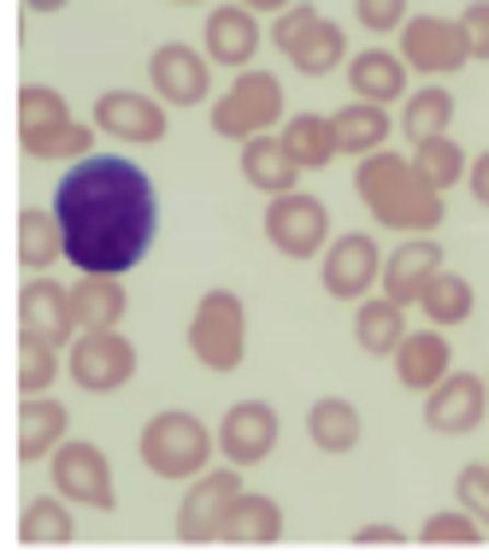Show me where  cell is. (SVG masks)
Listing matches in <instances>:
<instances>
[{"label":"cell","mask_w":489,"mask_h":560,"mask_svg":"<svg viewBox=\"0 0 489 560\" xmlns=\"http://www.w3.org/2000/svg\"><path fill=\"white\" fill-rule=\"evenodd\" d=\"M54 213L66 231V260L83 278H125L154 254L160 195L148 172L125 154H89L54 189Z\"/></svg>","instance_id":"6da1fadb"},{"label":"cell","mask_w":489,"mask_h":560,"mask_svg":"<svg viewBox=\"0 0 489 560\" xmlns=\"http://www.w3.org/2000/svg\"><path fill=\"white\" fill-rule=\"evenodd\" d=\"M360 195H365V207H372L389 231L424 236V231H436V224H442V189L419 172V165H401L389 154H372L360 165Z\"/></svg>","instance_id":"7a4b0ae2"},{"label":"cell","mask_w":489,"mask_h":560,"mask_svg":"<svg viewBox=\"0 0 489 560\" xmlns=\"http://www.w3.org/2000/svg\"><path fill=\"white\" fill-rule=\"evenodd\" d=\"M212 436L195 413H183V407H165V413H154L142 425V436H136V454H142V466L154 478H201L207 460H212Z\"/></svg>","instance_id":"3957f363"},{"label":"cell","mask_w":489,"mask_h":560,"mask_svg":"<svg viewBox=\"0 0 489 560\" xmlns=\"http://www.w3.org/2000/svg\"><path fill=\"white\" fill-rule=\"evenodd\" d=\"M189 354L207 372H236L248 354V307L236 290H207L189 319Z\"/></svg>","instance_id":"277c9868"},{"label":"cell","mask_w":489,"mask_h":560,"mask_svg":"<svg viewBox=\"0 0 489 560\" xmlns=\"http://www.w3.org/2000/svg\"><path fill=\"white\" fill-rule=\"evenodd\" d=\"M66 372L78 377V389L89 396H113V389H125L136 377V348L125 330H78V342H71L66 354Z\"/></svg>","instance_id":"5b68a950"},{"label":"cell","mask_w":489,"mask_h":560,"mask_svg":"<svg viewBox=\"0 0 489 560\" xmlns=\"http://www.w3.org/2000/svg\"><path fill=\"white\" fill-rule=\"evenodd\" d=\"M54 490L78 508H118V483H113V460H106L101 443H83V436H66L54 448Z\"/></svg>","instance_id":"8992f818"},{"label":"cell","mask_w":489,"mask_h":560,"mask_svg":"<svg viewBox=\"0 0 489 560\" xmlns=\"http://www.w3.org/2000/svg\"><path fill=\"white\" fill-rule=\"evenodd\" d=\"M266 236H271V248H278V254H289V260H313V254H325V236H330L325 201H318V195H301V189L271 195Z\"/></svg>","instance_id":"52a82bcc"},{"label":"cell","mask_w":489,"mask_h":560,"mask_svg":"<svg viewBox=\"0 0 489 560\" xmlns=\"http://www.w3.org/2000/svg\"><path fill=\"white\" fill-rule=\"evenodd\" d=\"M19 130H24V148L36 160H54V154H83L89 148V130L71 125L66 101L54 89H24V107H19Z\"/></svg>","instance_id":"ba28073f"},{"label":"cell","mask_w":489,"mask_h":560,"mask_svg":"<svg viewBox=\"0 0 489 560\" xmlns=\"http://www.w3.org/2000/svg\"><path fill=\"white\" fill-rule=\"evenodd\" d=\"M236 495H242V466L231 460L224 472H201L189 483V495L177 502V537L183 542H207V537H219L224 532V513L236 508Z\"/></svg>","instance_id":"9c48e42d"},{"label":"cell","mask_w":489,"mask_h":560,"mask_svg":"<svg viewBox=\"0 0 489 560\" xmlns=\"http://www.w3.org/2000/svg\"><path fill=\"white\" fill-rule=\"evenodd\" d=\"M484 413H489V377L484 372H449L431 396H424V425H431L436 436L478 431Z\"/></svg>","instance_id":"30bf717a"},{"label":"cell","mask_w":489,"mask_h":560,"mask_svg":"<svg viewBox=\"0 0 489 560\" xmlns=\"http://www.w3.org/2000/svg\"><path fill=\"white\" fill-rule=\"evenodd\" d=\"M325 290L336 301H365L372 295V283H384V254H377V242L372 236H360V231H342L325 248Z\"/></svg>","instance_id":"8fae6325"},{"label":"cell","mask_w":489,"mask_h":560,"mask_svg":"<svg viewBox=\"0 0 489 560\" xmlns=\"http://www.w3.org/2000/svg\"><path fill=\"white\" fill-rule=\"evenodd\" d=\"M271 36H278V48H283L289 59H295V71H313V78H318V71H330V66H342V48H348L342 30L325 24L313 7L283 12Z\"/></svg>","instance_id":"7c38bea8"},{"label":"cell","mask_w":489,"mask_h":560,"mask_svg":"<svg viewBox=\"0 0 489 560\" xmlns=\"http://www.w3.org/2000/svg\"><path fill=\"white\" fill-rule=\"evenodd\" d=\"M278 107H283L278 78H266V71H242L236 89L212 107V125H219L224 136H242V142H248V136H259L271 118H278Z\"/></svg>","instance_id":"4fadbf2b"},{"label":"cell","mask_w":489,"mask_h":560,"mask_svg":"<svg viewBox=\"0 0 489 560\" xmlns=\"http://www.w3.org/2000/svg\"><path fill=\"white\" fill-rule=\"evenodd\" d=\"M219 448H224V460H236V466L266 460V454L278 448V413H271V401H236L219 425Z\"/></svg>","instance_id":"5bb4252c"},{"label":"cell","mask_w":489,"mask_h":560,"mask_svg":"<svg viewBox=\"0 0 489 560\" xmlns=\"http://www.w3.org/2000/svg\"><path fill=\"white\" fill-rule=\"evenodd\" d=\"M401 48H407V66L431 71V78H442V71H461L466 59H471L466 30L449 24V19H412L407 36H401Z\"/></svg>","instance_id":"9a60e30c"},{"label":"cell","mask_w":489,"mask_h":560,"mask_svg":"<svg viewBox=\"0 0 489 560\" xmlns=\"http://www.w3.org/2000/svg\"><path fill=\"white\" fill-rule=\"evenodd\" d=\"M442 271V242L424 231V236H407L401 248L389 254V266H384V295L389 301H401V307H419V295H424V283H431Z\"/></svg>","instance_id":"2e32d148"},{"label":"cell","mask_w":489,"mask_h":560,"mask_svg":"<svg viewBox=\"0 0 489 560\" xmlns=\"http://www.w3.org/2000/svg\"><path fill=\"white\" fill-rule=\"evenodd\" d=\"M449 372H454V348H449V337H442V325L407 330L401 348H395V377H401L407 389H419V396H431Z\"/></svg>","instance_id":"e0dca14e"},{"label":"cell","mask_w":489,"mask_h":560,"mask_svg":"<svg viewBox=\"0 0 489 560\" xmlns=\"http://www.w3.org/2000/svg\"><path fill=\"white\" fill-rule=\"evenodd\" d=\"M19 330H30V337H42V342H54V348H66V342H78L71 330H78V307H71V295L59 290V283H24V295H19Z\"/></svg>","instance_id":"ac0fdd59"},{"label":"cell","mask_w":489,"mask_h":560,"mask_svg":"<svg viewBox=\"0 0 489 560\" xmlns=\"http://www.w3.org/2000/svg\"><path fill=\"white\" fill-rule=\"evenodd\" d=\"M148 71H154V95H165L172 107H195V101L207 95V59L195 54L189 42H165V48H154Z\"/></svg>","instance_id":"d6986e66"},{"label":"cell","mask_w":489,"mask_h":560,"mask_svg":"<svg viewBox=\"0 0 489 560\" xmlns=\"http://www.w3.org/2000/svg\"><path fill=\"white\" fill-rule=\"evenodd\" d=\"M95 125L118 142H160L165 136V113L154 107V95H130V89H113V95L95 101Z\"/></svg>","instance_id":"ffe728a7"},{"label":"cell","mask_w":489,"mask_h":560,"mask_svg":"<svg viewBox=\"0 0 489 560\" xmlns=\"http://www.w3.org/2000/svg\"><path fill=\"white\" fill-rule=\"evenodd\" d=\"M295 172H307V165L295 160L289 142H278V136H248V148H242V177H248L254 189L289 195L295 189Z\"/></svg>","instance_id":"44dd1931"},{"label":"cell","mask_w":489,"mask_h":560,"mask_svg":"<svg viewBox=\"0 0 489 560\" xmlns=\"http://www.w3.org/2000/svg\"><path fill=\"white\" fill-rule=\"evenodd\" d=\"M71 413L48 396H24L19 407V460H54V448L66 443Z\"/></svg>","instance_id":"7402d4cb"},{"label":"cell","mask_w":489,"mask_h":560,"mask_svg":"<svg viewBox=\"0 0 489 560\" xmlns=\"http://www.w3.org/2000/svg\"><path fill=\"white\" fill-rule=\"evenodd\" d=\"M259 48V24H254V7H212L207 19V54L219 66H248Z\"/></svg>","instance_id":"603a6c76"},{"label":"cell","mask_w":489,"mask_h":560,"mask_svg":"<svg viewBox=\"0 0 489 560\" xmlns=\"http://www.w3.org/2000/svg\"><path fill=\"white\" fill-rule=\"evenodd\" d=\"M401 337H407V307H401V301L365 295L360 307H354V342L365 348V354L389 360L395 348H401Z\"/></svg>","instance_id":"cb8c5ba5"},{"label":"cell","mask_w":489,"mask_h":560,"mask_svg":"<svg viewBox=\"0 0 489 560\" xmlns=\"http://www.w3.org/2000/svg\"><path fill=\"white\" fill-rule=\"evenodd\" d=\"M360 407L348 401V396H318L307 407V436H313V448L318 454H348V448H360Z\"/></svg>","instance_id":"d4e9b609"},{"label":"cell","mask_w":489,"mask_h":560,"mask_svg":"<svg viewBox=\"0 0 489 560\" xmlns=\"http://www.w3.org/2000/svg\"><path fill=\"white\" fill-rule=\"evenodd\" d=\"M348 83H354L360 101L389 107V101L407 95V66H401L389 48H365V54H354V66H348Z\"/></svg>","instance_id":"484cf974"},{"label":"cell","mask_w":489,"mask_h":560,"mask_svg":"<svg viewBox=\"0 0 489 560\" xmlns=\"http://www.w3.org/2000/svg\"><path fill=\"white\" fill-rule=\"evenodd\" d=\"M224 542H278L283 537V508L259 490H242L236 508L224 513Z\"/></svg>","instance_id":"4316f807"},{"label":"cell","mask_w":489,"mask_h":560,"mask_svg":"<svg viewBox=\"0 0 489 560\" xmlns=\"http://www.w3.org/2000/svg\"><path fill=\"white\" fill-rule=\"evenodd\" d=\"M419 313H424L431 325H442V330L466 325V319H471V278H461V271H449V266H442L436 278L424 283Z\"/></svg>","instance_id":"83f0119b"},{"label":"cell","mask_w":489,"mask_h":560,"mask_svg":"<svg viewBox=\"0 0 489 560\" xmlns=\"http://www.w3.org/2000/svg\"><path fill=\"white\" fill-rule=\"evenodd\" d=\"M59 254H66V231H59V213L48 207H24L19 213V260L30 266V271H42V266H54Z\"/></svg>","instance_id":"f1b7e54d"},{"label":"cell","mask_w":489,"mask_h":560,"mask_svg":"<svg viewBox=\"0 0 489 560\" xmlns=\"http://www.w3.org/2000/svg\"><path fill=\"white\" fill-rule=\"evenodd\" d=\"M71 307H78V330H113L125 319L130 295H125V283H113V278H89L71 290Z\"/></svg>","instance_id":"f546056e"},{"label":"cell","mask_w":489,"mask_h":560,"mask_svg":"<svg viewBox=\"0 0 489 560\" xmlns=\"http://www.w3.org/2000/svg\"><path fill=\"white\" fill-rule=\"evenodd\" d=\"M336 142L348 154H377V142H389V113L377 101H354V107L336 113Z\"/></svg>","instance_id":"4dcf8cb0"},{"label":"cell","mask_w":489,"mask_h":560,"mask_svg":"<svg viewBox=\"0 0 489 560\" xmlns=\"http://www.w3.org/2000/svg\"><path fill=\"white\" fill-rule=\"evenodd\" d=\"M19 537L24 542H66L71 537V508L66 495H36V502H24V520H19Z\"/></svg>","instance_id":"1f68e13d"},{"label":"cell","mask_w":489,"mask_h":560,"mask_svg":"<svg viewBox=\"0 0 489 560\" xmlns=\"http://www.w3.org/2000/svg\"><path fill=\"white\" fill-rule=\"evenodd\" d=\"M283 142L295 148L301 165H330V154L342 148V142H336V118H318V113H301L295 125H289Z\"/></svg>","instance_id":"d6a6232c"},{"label":"cell","mask_w":489,"mask_h":560,"mask_svg":"<svg viewBox=\"0 0 489 560\" xmlns=\"http://www.w3.org/2000/svg\"><path fill=\"white\" fill-rule=\"evenodd\" d=\"M54 377H59V348L30 337V330H19V389L24 396H42Z\"/></svg>","instance_id":"836d02e7"},{"label":"cell","mask_w":489,"mask_h":560,"mask_svg":"<svg viewBox=\"0 0 489 560\" xmlns=\"http://www.w3.org/2000/svg\"><path fill=\"white\" fill-rule=\"evenodd\" d=\"M449 118H454V95H442V89H424V95H412L407 101V136L412 142H431V136L449 130Z\"/></svg>","instance_id":"e575fe53"},{"label":"cell","mask_w":489,"mask_h":560,"mask_svg":"<svg viewBox=\"0 0 489 560\" xmlns=\"http://www.w3.org/2000/svg\"><path fill=\"white\" fill-rule=\"evenodd\" d=\"M484 532H489V525L478 520V513H431V520H424L419 525V537L424 542H484Z\"/></svg>","instance_id":"d590c367"},{"label":"cell","mask_w":489,"mask_h":560,"mask_svg":"<svg viewBox=\"0 0 489 560\" xmlns=\"http://www.w3.org/2000/svg\"><path fill=\"white\" fill-rule=\"evenodd\" d=\"M419 172L431 177L436 189H449L454 177L466 172V160H461V148H454L449 136H431V142H419Z\"/></svg>","instance_id":"8d00e7d4"},{"label":"cell","mask_w":489,"mask_h":560,"mask_svg":"<svg viewBox=\"0 0 489 560\" xmlns=\"http://www.w3.org/2000/svg\"><path fill=\"white\" fill-rule=\"evenodd\" d=\"M454 490H461V508H466V513H478V520L489 525V466H484V460L461 466V478H454Z\"/></svg>","instance_id":"74e56055"},{"label":"cell","mask_w":489,"mask_h":560,"mask_svg":"<svg viewBox=\"0 0 489 560\" xmlns=\"http://www.w3.org/2000/svg\"><path fill=\"white\" fill-rule=\"evenodd\" d=\"M461 30H466V42H471V59H489V0H471Z\"/></svg>","instance_id":"f35d334b"},{"label":"cell","mask_w":489,"mask_h":560,"mask_svg":"<svg viewBox=\"0 0 489 560\" xmlns=\"http://www.w3.org/2000/svg\"><path fill=\"white\" fill-rule=\"evenodd\" d=\"M407 19V0H360V24L365 30H389Z\"/></svg>","instance_id":"ab89813d"},{"label":"cell","mask_w":489,"mask_h":560,"mask_svg":"<svg viewBox=\"0 0 489 560\" xmlns=\"http://www.w3.org/2000/svg\"><path fill=\"white\" fill-rule=\"evenodd\" d=\"M360 542H365V549H377V542H389V549H395V542H401V532H395V525H365Z\"/></svg>","instance_id":"60d3db41"},{"label":"cell","mask_w":489,"mask_h":560,"mask_svg":"<svg viewBox=\"0 0 489 560\" xmlns=\"http://www.w3.org/2000/svg\"><path fill=\"white\" fill-rule=\"evenodd\" d=\"M471 195H478V201L489 207V154H484L478 165H471Z\"/></svg>","instance_id":"b9f144b4"},{"label":"cell","mask_w":489,"mask_h":560,"mask_svg":"<svg viewBox=\"0 0 489 560\" xmlns=\"http://www.w3.org/2000/svg\"><path fill=\"white\" fill-rule=\"evenodd\" d=\"M242 7H254V12H271V7H283V0H242Z\"/></svg>","instance_id":"7bdbcfd3"},{"label":"cell","mask_w":489,"mask_h":560,"mask_svg":"<svg viewBox=\"0 0 489 560\" xmlns=\"http://www.w3.org/2000/svg\"><path fill=\"white\" fill-rule=\"evenodd\" d=\"M30 7H36V12H59L66 0H30Z\"/></svg>","instance_id":"ee69618b"},{"label":"cell","mask_w":489,"mask_h":560,"mask_svg":"<svg viewBox=\"0 0 489 560\" xmlns=\"http://www.w3.org/2000/svg\"><path fill=\"white\" fill-rule=\"evenodd\" d=\"M177 7H195V0H177Z\"/></svg>","instance_id":"f6af8a7d"}]
</instances>
